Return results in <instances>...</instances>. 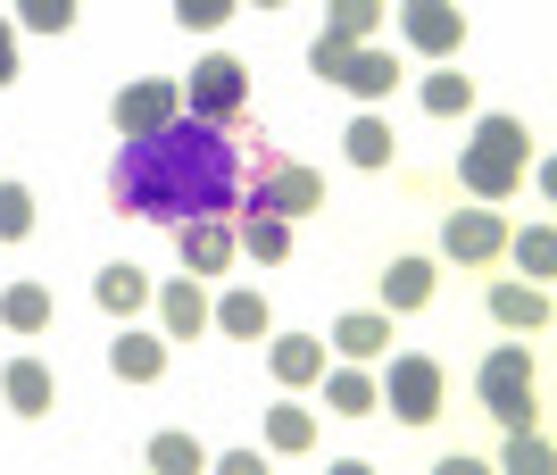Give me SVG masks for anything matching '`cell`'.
I'll use <instances>...</instances> for the list:
<instances>
[{
	"label": "cell",
	"mask_w": 557,
	"mask_h": 475,
	"mask_svg": "<svg viewBox=\"0 0 557 475\" xmlns=\"http://www.w3.org/2000/svg\"><path fill=\"white\" fill-rule=\"evenodd\" d=\"M342 150H349V167H392V150H399V134L383 118H349V134H342Z\"/></svg>",
	"instance_id": "24"
},
{
	"label": "cell",
	"mask_w": 557,
	"mask_h": 475,
	"mask_svg": "<svg viewBox=\"0 0 557 475\" xmlns=\"http://www.w3.org/2000/svg\"><path fill=\"white\" fill-rule=\"evenodd\" d=\"M524 167H533V134H524V118H483V125H474V143L458 150V184L474 192V200H516Z\"/></svg>",
	"instance_id": "2"
},
{
	"label": "cell",
	"mask_w": 557,
	"mask_h": 475,
	"mask_svg": "<svg viewBox=\"0 0 557 475\" xmlns=\"http://www.w3.org/2000/svg\"><path fill=\"white\" fill-rule=\"evenodd\" d=\"M442 251H449L458 267H491L499 251H508V217H499V209H449Z\"/></svg>",
	"instance_id": "9"
},
{
	"label": "cell",
	"mask_w": 557,
	"mask_h": 475,
	"mask_svg": "<svg viewBox=\"0 0 557 475\" xmlns=\"http://www.w3.org/2000/svg\"><path fill=\"white\" fill-rule=\"evenodd\" d=\"M424 109H433V118H466V109H474V75H458V68L424 75Z\"/></svg>",
	"instance_id": "27"
},
{
	"label": "cell",
	"mask_w": 557,
	"mask_h": 475,
	"mask_svg": "<svg viewBox=\"0 0 557 475\" xmlns=\"http://www.w3.org/2000/svg\"><path fill=\"white\" fill-rule=\"evenodd\" d=\"M474 392H483V409L499 417V426H533V417H541V409H533V392H541L533 351H524V342H499V351L474 367Z\"/></svg>",
	"instance_id": "3"
},
{
	"label": "cell",
	"mask_w": 557,
	"mask_h": 475,
	"mask_svg": "<svg viewBox=\"0 0 557 475\" xmlns=\"http://www.w3.org/2000/svg\"><path fill=\"white\" fill-rule=\"evenodd\" d=\"M0 326L9 333H50V292L42 284H9L0 292Z\"/></svg>",
	"instance_id": "25"
},
{
	"label": "cell",
	"mask_w": 557,
	"mask_h": 475,
	"mask_svg": "<svg viewBox=\"0 0 557 475\" xmlns=\"http://www.w3.org/2000/svg\"><path fill=\"white\" fill-rule=\"evenodd\" d=\"M250 209H267V217H308V209H325V175H317V167H300V159H275V150H258Z\"/></svg>",
	"instance_id": "5"
},
{
	"label": "cell",
	"mask_w": 557,
	"mask_h": 475,
	"mask_svg": "<svg viewBox=\"0 0 557 475\" xmlns=\"http://www.w3.org/2000/svg\"><path fill=\"white\" fill-rule=\"evenodd\" d=\"M175 234H184V267H191V276H225V267H233V251H242L225 217H184Z\"/></svg>",
	"instance_id": "10"
},
{
	"label": "cell",
	"mask_w": 557,
	"mask_h": 475,
	"mask_svg": "<svg viewBox=\"0 0 557 475\" xmlns=\"http://www.w3.org/2000/svg\"><path fill=\"white\" fill-rule=\"evenodd\" d=\"M325 409L333 417H374L383 409V392H374V376H367V358H342V367H325Z\"/></svg>",
	"instance_id": "12"
},
{
	"label": "cell",
	"mask_w": 557,
	"mask_h": 475,
	"mask_svg": "<svg viewBox=\"0 0 557 475\" xmlns=\"http://www.w3.org/2000/svg\"><path fill=\"white\" fill-rule=\"evenodd\" d=\"M0 392H9L17 417H50V409H59V376H50L42 358H9V367H0Z\"/></svg>",
	"instance_id": "11"
},
{
	"label": "cell",
	"mask_w": 557,
	"mask_h": 475,
	"mask_svg": "<svg viewBox=\"0 0 557 475\" xmlns=\"http://www.w3.org/2000/svg\"><path fill=\"white\" fill-rule=\"evenodd\" d=\"M25 234H34V192L0 184V242H25Z\"/></svg>",
	"instance_id": "30"
},
{
	"label": "cell",
	"mask_w": 557,
	"mask_h": 475,
	"mask_svg": "<svg viewBox=\"0 0 557 475\" xmlns=\"http://www.w3.org/2000/svg\"><path fill=\"white\" fill-rule=\"evenodd\" d=\"M92 301H100V309H109V317H134L141 301H150V276H141V267H125V259H116V267H100Z\"/></svg>",
	"instance_id": "23"
},
{
	"label": "cell",
	"mask_w": 557,
	"mask_h": 475,
	"mask_svg": "<svg viewBox=\"0 0 557 475\" xmlns=\"http://www.w3.org/2000/svg\"><path fill=\"white\" fill-rule=\"evenodd\" d=\"M342 84H349L358 100H392V84H399V59H392L383 42H358V50L342 59Z\"/></svg>",
	"instance_id": "16"
},
{
	"label": "cell",
	"mask_w": 557,
	"mask_h": 475,
	"mask_svg": "<svg viewBox=\"0 0 557 475\" xmlns=\"http://www.w3.org/2000/svg\"><path fill=\"white\" fill-rule=\"evenodd\" d=\"M333 351H342V358H383V351H392V309H349V317H333Z\"/></svg>",
	"instance_id": "18"
},
{
	"label": "cell",
	"mask_w": 557,
	"mask_h": 475,
	"mask_svg": "<svg viewBox=\"0 0 557 475\" xmlns=\"http://www.w3.org/2000/svg\"><path fill=\"white\" fill-rule=\"evenodd\" d=\"M184 100H191V118H200V125H225L233 109H250V68H242L233 50H209V59L191 68Z\"/></svg>",
	"instance_id": "6"
},
{
	"label": "cell",
	"mask_w": 557,
	"mask_h": 475,
	"mask_svg": "<svg viewBox=\"0 0 557 475\" xmlns=\"http://www.w3.org/2000/svg\"><path fill=\"white\" fill-rule=\"evenodd\" d=\"M508 251L524 259V284H541V276L557 267V234H549V226H524V234H508Z\"/></svg>",
	"instance_id": "29"
},
{
	"label": "cell",
	"mask_w": 557,
	"mask_h": 475,
	"mask_svg": "<svg viewBox=\"0 0 557 475\" xmlns=\"http://www.w3.org/2000/svg\"><path fill=\"white\" fill-rule=\"evenodd\" d=\"M0 84H17V34L0 25Z\"/></svg>",
	"instance_id": "35"
},
{
	"label": "cell",
	"mask_w": 557,
	"mask_h": 475,
	"mask_svg": "<svg viewBox=\"0 0 557 475\" xmlns=\"http://www.w3.org/2000/svg\"><path fill=\"white\" fill-rule=\"evenodd\" d=\"M442 358H424V351H399L383 376H374V392H383V409H399V426H433L442 417Z\"/></svg>",
	"instance_id": "4"
},
{
	"label": "cell",
	"mask_w": 557,
	"mask_h": 475,
	"mask_svg": "<svg viewBox=\"0 0 557 475\" xmlns=\"http://www.w3.org/2000/svg\"><path fill=\"white\" fill-rule=\"evenodd\" d=\"M491 317L508 333H541L549 326V292L541 284H491Z\"/></svg>",
	"instance_id": "19"
},
{
	"label": "cell",
	"mask_w": 557,
	"mask_h": 475,
	"mask_svg": "<svg viewBox=\"0 0 557 475\" xmlns=\"http://www.w3.org/2000/svg\"><path fill=\"white\" fill-rule=\"evenodd\" d=\"M109 367H116L125 383H159V376H166V333H134V326H125V333L109 342Z\"/></svg>",
	"instance_id": "15"
},
{
	"label": "cell",
	"mask_w": 557,
	"mask_h": 475,
	"mask_svg": "<svg viewBox=\"0 0 557 475\" xmlns=\"http://www.w3.org/2000/svg\"><path fill=\"white\" fill-rule=\"evenodd\" d=\"M267 367H275L283 392H300V383L325 376V342H317V333H275V342H267Z\"/></svg>",
	"instance_id": "13"
},
{
	"label": "cell",
	"mask_w": 557,
	"mask_h": 475,
	"mask_svg": "<svg viewBox=\"0 0 557 475\" xmlns=\"http://www.w3.org/2000/svg\"><path fill=\"white\" fill-rule=\"evenodd\" d=\"M267 451H283V459L317 451V417H308L300 401H275V409H267Z\"/></svg>",
	"instance_id": "22"
},
{
	"label": "cell",
	"mask_w": 557,
	"mask_h": 475,
	"mask_svg": "<svg viewBox=\"0 0 557 475\" xmlns=\"http://www.w3.org/2000/svg\"><path fill=\"white\" fill-rule=\"evenodd\" d=\"M399 34L424 59H458L466 50V9L458 0H399Z\"/></svg>",
	"instance_id": "8"
},
{
	"label": "cell",
	"mask_w": 557,
	"mask_h": 475,
	"mask_svg": "<svg viewBox=\"0 0 557 475\" xmlns=\"http://www.w3.org/2000/svg\"><path fill=\"white\" fill-rule=\"evenodd\" d=\"M159 326H166V342L209 333V292H200V276H184V284H166V292H159Z\"/></svg>",
	"instance_id": "17"
},
{
	"label": "cell",
	"mask_w": 557,
	"mask_h": 475,
	"mask_svg": "<svg viewBox=\"0 0 557 475\" xmlns=\"http://www.w3.org/2000/svg\"><path fill=\"white\" fill-rule=\"evenodd\" d=\"M209 326H216V333H233V342H258V333L275 326V317H267V292H258V284H233L225 301H209Z\"/></svg>",
	"instance_id": "14"
},
{
	"label": "cell",
	"mask_w": 557,
	"mask_h": 475,
	"mask_svg": "<svg viewBox=\"0 0 557 475\" xmlns=\"http://www.w3.org/2000/svg\"><path fill=\"white\" fill-rule=\"evenodd\" d=\"M508 467L516 475H541V467H549V442H541L533 426H508Z\"/></svg>",
	"instance_id": "32"
},
{
	"label": "cell",
	"mask_w": 557,
	"mask_h": 475,
	"mask_svg": "<svg viewBox=\"0 0 557 475\" xmlns=\"http://www.w3.org/2000/svg\"><path fill=\"white\" fill-rule=\"evenodd\" d=\"M233 242H242V251H250V259H292V217H267V209H250L242 217V226H233Z\"/></svg>",
	"instance_id": "21"
},
{
	"label": "cell",
	"mask_w": 557,
	"mask_h": 475,
	"mask_svg": "<svg viewBox=\"0 0 557 475\" xmlns=\"http://www.w3.org/2000/svg\"><path fill=\"white\" fill-rule=\"evenodd\" d=\"M150 467H159V475H200L209 451H200L191 434H159V442H150Z\"/></svg>",
	"instance_id": "28"
},
{
	"label": "cell",
	"mask_w": 557,
	"mask_h": 475,
	"mask_svg": "<svg viewBox=\"0 0 557 475\" xmlns=\"http://www.w3.org/2000/svg\"><path fill=\"white\" fill-rule=\"evenodd\" d=\"M433 284H442V276H433V259H392L383 267V309H424V301H433Z\"/></svg>",
	"instance_id": "20"
},
{
	"label": "cell",
	"mask_w": 557,
	"mask_h": 475,
	"mask_svg": "<svg viewBox=\"0 0 557 475\" xmlns=\"http://www.w3.org/2000/svg\"><path fill=\"white\" fill-rule=\"evenodd\" d=\"M250 9H283V0H250Z\"/></svg>",
	"instance_id": "36"
},
{
	"label": "cell",
	"mask_w": 557,
	"mask_h": 475,
	"mask_svg": "<svg viewBox=\"0 0 557 475\" xmlns=\"http://www.w3.org/2000/svg\"><path fill=\"white\" fill-rule=\"evenodd\" d=\"M233 192V159L216 134H200V118H175L166 134H141L116 159V200H134L141 217H216Z\"/></svg>",
	"instance_id": "1"
},
{
	"label": "cell",
	"mask_w": 557,
	"mask_h": 475,
	"mask_svg": "<svg viewBox=\"0 0 557 475\" xmlns=\"http://www.w3.org/2000/svg\"><path fill=\"white\" fill-rule=\"evenodd\" d=\"M17 25H34V34H67L75 0H17Z\"/></svg>",
	"instance_id": "31"
},
{
	"label": "cell",
	"mask_w": 557,
	"mask_h": 475,
	"mask_svg": "<svg viewBox=\"0 0 557 475\" xmlns=\"http://www.w3.org/2000/svg\"><path fill=\"white\" fill-rule=\"evenodd\" d=\"M374 25H383V0H325V34L342 42H374Z\"/></svg>",
	"instance_id": "26"
},
{
	"label": "cell",
	"mask_w": 557,
	"mask_h": 475,
	"mask_svg": "<svg viewBox=\"0 0 557 475\" xmlns=\"http://www.w3.org/2000/svg\"><path fill=\"white\" fill-rule=\"evenodd\" d=\"M349 50H358V42H342V34H317V50H308V68L325 75V84H342V59H349Z\"/></svg>",
	"instance_id": "34"
},
{
	"label": "cell",
	"mask_w": 557,
	"mask_h": 475,
	"mask_svg": "<svg viewBox=\"0 0 557 475\" xmlns=\"http://www.w3.org/2000/svg\"><path fill=\"white\" fill-rule=\"evenodd\" d=\"M233 9H242V0H175V25H191V34H216Z\"/></svg>",
	"instance_id": "33"
},
{
	"label": "cell",
	"mask_w": 557,
	"mask_h": 475,
	"mask_svg": "<svg viewBox=\"0 0 557 475\" xmlns=\"http://www.w3.org/2000/svg\"><path fill=\"white\" fill-rule=\"evenodd\" d=\"M109 118L125 143H141V134H166V125L184 118V84L175 75H141V84H125V93L109 100Z\"/></svg>",
	"instance_id": "7"
}]
</instances>
